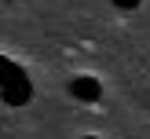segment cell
<instances>
[{
  "label": "cell",
  "instance_id": "obj_1",
  "mask_svg": "<svg viewBox=\"0 0 150 139\" xmlns=\"http://www.w3.org/2000/svg\"><path fill=\"white\" fill-rule=\"evenodd\" d=\"M70 95L81 99V102H99L103 99V80H95V77H73L70 80Z\"/></svg>",
  "mask_w": 150,
  "mask_h": 139
},
{
  "label": "cell",
  "instance_id": "obj_3",
  "mask_svg": "<svg viewBox=\"0 0 150 139\" xmlns=\"http://www.w3.org/2000/svg\"><path fill=\"white\" fill-rule=\"evenodd\" d=\"M84 139H95V135H84Z\"/></svg>",
  "mask_w": 150,
  "mask_h": 139
},
{
  "label": "cell",
  "instance_id": "obj_2",
  "mask_svg": "<svg viewBox=\"0 0 150 139\" xmlns=\"http://www.w3.org/2000/svg\"><path fill=\"white\" fill-rule=\"evenodd\" d=\"M139 4H143V0H114V7H121V11H136Z\"/></svg>",
  "mask_w": 150,
  "mask_h": 139
}]
</instances>
